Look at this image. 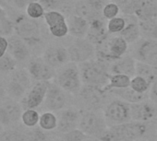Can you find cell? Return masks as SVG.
<instances>
[{
    "label": "cell",
    "instance_id": "1",
    "mask_svg": "<svg viewBox=\"0 0 157 141\" xmlns=\"http://www.w3.org/2000/svg\"><path fill=\"white\" fill-rule=\"evenodd\" d=\"M8 15L13 20L15 35L21 38L31 51L43 45L44 35L39 20L29 18L25 12H13Z\"/></svg>",
    "mask_w": 157,
    "mask_h": 141
},
{
    "label": "cell",
    "instance_id": "2",
    "mask_svg": "<svg viewBox=\"0 0 157 141\" xmlns=\"http://www.w3.org/2000/svg\"><path fill=\"white\" fill-rule=\"evenodd\" d=\"M109 65L97 57L78 65L83 85L104 90L107 86L111 75Z\"/></svg>",
    "mask_w": 157,
    "mask_h": 141
},
{
    "label": "cell",
    "instance_id": "3",
    "mask_svg": "<svg viewBox=\"0 0 157 141\" xmlns=\"http://www.w3.org/2000/svg\"><path fill=\"white\" fill-rule=\"evenodd\" d=\"M151 126L149 123L130 121L118 125L110 126L103 141H136L147 138Z\"/></svg>",
    "mask_w": 157,
    "mask_h": 141
},
{
    "label": "cell",
    "instance_id": "4",
    "mask_svg": "<svg viewBox=\"0 0 157 141\" xmlns=\"http://www.w3.org/2000/svg\"><path fill=\"white\" fill-rule=\"evenodd\" d=\"M54 82L67 94L75 97L78 95L83 87L78 65L71 62L56 70Z\"/></svg>",
    "mask_w": 157,
    "mask_h": 141
},
{
    "label": "cell",
    "instance_id": "5",
    "mask_svg": "<svg viewBox=\"0 0 157 141\" xmlns=\"http://www.w3.org/2000/svg\"><path fill=\"white\" fill-rule=\"evenodd\" d=\"M108 128L109 126L105 121V115L100 111H82L78 129H81L88 136L103 141L107 134Z\"/></svg>",
    "mask_w": 157,
    "mask_h": 141
},
{
    "label": "cell",
    "instance_id": "6",
    "mask_svg": "<svg viewBox=\"0 0 157 141\" xmlns=\"http://www.w3.org/2000/svg\"><path fill=\"white\" fill-rule=\"evenodd\" d=\"M32 80L26 68L17 67L10 74L9 82L6 88L8 97L18 102L22 100L33 86Z\"/></svg>",
    "mask_w": 157,
    "mask_h": 141
},
{
    "label": "cell",
    "instance_id": "7",
    "mask_svg": "<svg viewBox=\"0 0 157 141\" xmlns=\"http://www.w3.org/2000/svg\"><path fill=\"white\" fill-rule=\"evenodd\" d=\"M128 54L137 61L157 67V41L141 37L129 45Z\"/></svg>",
    "mask_w": 157,
    "mask_h": 141
},
{
    "label": "cell",
    "instance_id": "8",
    "mask_svg": "<svg viewBox=\"0 0 157 141\" xmlns=\"http://www.w3.org/2000/svg\"><path fill=\"white\" fill-rule=\"evenodd\" d=\"M103 113L109 127L132 121L130 104L120 99L112 100L105 104Z\"/></svg>",
    "mask_w": 157,
    "mask_h": 141
},
{
    "label": "cell",
    "instance_id": "9",
    "mask_svg": "<svg viewBox=\"0 0 157 141\" xmlns=\"http://www.w3.org/2000/svg\"><path fill=\"white\" fill-rule=\"evenodd\" d=\"M67 48L71 63L80 65L96 58V47L86 38L74 39Z\"/></svg>",
    "mask_w": 157,
    "mask_h": 141
},
{
    "label": "cell",
    "instance_id": "10",
    "mask_svg": "<svg viewBox=\"0 0 157 141\" xmlns=\"http://www.w3.org/2000/svg\"><path fill=\"white\" fill-rule=\"evenodd\" d=\"M23 113L21 104L10 97L0 101V124L3 127H10L21 121Z\"/></svg>",
    "mask_w": 157,
    "mask_h": 141
},
{
    "label": "cell",
    "instance_id": "11",
    "mask_svg": "<svg viewBox=\"0 0 157 141\" xmlns=\"http://www.w3.org/2000/svg\"><path fill=\"white\" fill-rule=\"evenodd\" d=\"M107 2L108 0H80L74 3L72 14L81 16L90 22L103 17V9Z\"/></svg>",
    "mask_w": 157,
    "mask_h": 141
},
{
    "label": "cell",
    "instance_id": "12",
    "mask_svg": "<svg viewBox=\"0 0 157 141\" xmlns=\"http://www.w3.org/2000/svg\"><path fill=\"white\" fill-rule=\"evenodd\" d=\"M26 69L34 81H44L50 82L55 80L56 70L51 67L42 56L32 57V59L28 62Z\"/></svg>",
    "mask_w": 157,
    "mask_h": 141
},
{
    "label": "cell",
    "instance_id": "13",
    "mask_svg": "<svg viewBox=\"0 0 157 141\" xmlns=\"http://www.w3.org/2000/svg\"><path fill=\"white\" fill-rule=\"evenodd\" d=\"M43 59L54 69L57 70L69 63L67 48L59 43H50L44 47L42 53Z\"/></svg>",
    "mask_w": 157,
    "mask_h": 141
},
{
    "label": "cell",
    "instance_id": "14",
    "mask_svg": "<svg viewBox=\"0 0 157 141\" xmlns=\"http://www.w3.org/2000/svg\"><path fill=\"white\" fill-rule=\"evenodd\" d=\"M104 92V90L83 85L81 92L78 93L77 97L80 100L82 106L85 108L84 110L99 111L102 107H105Z\"/></svg>",
    "mask_w": 157,
    "mask_h": 141
},
{
    "label": "cell",
    "instance_id": "15",
    "mask_svg": "<svg viewBox=\"0 0 157 141\" xmlns=\"http://www.w3.org/2000/svg\"><path fill=\"white\" fill-rule=\"evenodd\" d=\"M44 107L49 112H59L67 105V92L64 91L60 87H58L54 81L49 82L47 93L44 100Z\"/></svg>",
    "mask_w": 157,
    "mask_h": 141
},
{
    "label": "cell",
    "instance_id": "16",
    "mask_svg": "<svg viewBox=\"0 0 157 141\" xmlns=\"http://www.w3.org/2000/svg\"><path fill=\"white\" fill-rule=\"evenodd\" d=\"M57 131L60 134H66L74 129L78 128L82 111L75 107H67L58 112Z\"/></svg>",
    "mask_w": 157,
    "mask_h": 141
},
{
    "label": "cell",
    "instance_id": "17",
    "mask_svg": "<svg viewBox=\"0 0 157 141\" xmlns=\"http://www.w3.org/2000/svg\"><path fill=\"white\" fill-rule=\"evenodd\" d=\"M131 120L140 123H150L157 115L156 103L150 99L130 104Z\"/></svg>",
    "mask_w": 157,
    "mask_h": 141
},
{
    "label": "cell",
    "instance_id": "18",
    "mask_svg": "<svg viewBox=\"0 0 157 141\" xmlns=\"http://www.w3.org/2000/svg\"><path fill=\"white\" fill-rule=\"evenodd\" d=\"M49 82L35 81L26 96L21 100V106L25 109H35L44 102ZM24 109V110H25Z\"/></svg>",
    "mask_w": 157,
    "mask_h": 141
},
{
    "label": "cell",
    "instance_id": "19",
    "mask_svg": "<svg viewBox=\"0 0 157 141\" xmlns=\"http://www.w3.org/2000/svg\"><path fill=\"white\" fill-rule=\"evenodd\" d=\"M9 48L8 54H10L18 64H28L32 59V51L28 44L19 36L12 35L8 38Z\"/></svg>",
    "mask_w": 157,
    "mask_h": 141
},
{
    "label": "cell",
    "instance_id": "20",
    "mask_svg": "<svg viewBox=\"0 0 157 141\" xmlns=\"http://www.w3.org/2000/svg\"><path fill=\"white\" fill-rule=\"evenodd\" d=\"M89 23L90 29L86 39L97 47L110 35L107 31V20L104 17H100L91 20Z\"/></svg>",
    "mask_w": 157,
    "mask_h": 141
},
{
    "label": "cell",
    "instance_id": "21",
    "mask_svg": "<svg viewBox=\"0 0 157 141\" xmlns=\"http://www.w3.org/2000/svg\"><path fill=\"white\" fill-rule=\"evenodd\" d=\"M136 64L137 61L128 53L119 59H117L110 63V73L127 75L132 78L136 75Z\"/></svg>",
    "mask_w": 157,
    "mask_h": 141
},
{
    "label": "cell",
    "instance_id": "22",
    "mask_svg": "<svg viewBox=\"0 0 157 141\" xmlns=\"http://www.w3.org/2000/svg\"><path fill=\"white\" fill-rule=\"evenodd\" d=\"M67 23L68 26V33L74 39L86 38L90 29V23L84 18L71 14L67 18Z\"/></svg>",
    "mask_w": 157,
    "mask_h": 141
},
{
    "label": "cell",
    "instance_id": "23",
    "mask_svg": "<svg viewBox=\"0 0 157 141\" xmlns=\"http://www.w3.org/2000/svg\"><path fill=\"white\" fill-rule=\"evenodd\" d=\"M127 20L125 29L118 34L121 36L129 45L136 43L141 38L140 22L136 15H124Z\"/></svg>",
    "mask_w": 157,
    "mask_h": 141
},
{
    "label": "cell",
    "instance_id": "24",
    "mask_svg": "<svg viewBox=\"0 0 157 141\" xmlns=\"http://www.w3.org/2000/svg\"><path fill=\"white\" fill-rule=\"evenodd\" d=\"M45 11H58L67 18L73 13L74 3L70 0H39Z\"/></svg>",
    "mask_w": 157,
    "mask_h": 141
},
{
    "label": "cell",
    "instance_id": "25",
    "mask_svg": "<svg viewBox=\"0 0 157 141\" xmlns=\"http://www.w3.org/2000/svg\"><path fill=\"white\" fill-rule=\"evenodd\" d=\"M135 15L140 21L154 20L157 15V0H141L140 6Z\"/></svg>",
    "mask_w": 157,
    "mask_h": 141
},
{
    "label": "cell",
    "instance_id": "26",
    "mask_svg": "<svg viewBox=\"0 0 157 141\" xmlns=\"http://www.w3.org/2000/svg\"><path fill=\"white\" fill-rule=\"evenodd\" d=\"M109 92L115 94L118 99H120L129 104L137 103V102H140L149 99V94L137 93L130 87L126 88V89H120V90H111V91H109Z\"/></svg>",
    "mask_w": 157,
    "mask_h": 141
},
{
    "label": "cell",
    "instance_id": "27",
    "mask_svg": "<svg viewBox=\"0 0 157 141\" xmlns=\"http://www.w3.org/2000/svg\"><path fill=\"white\" fill-rule=\"evenodd\" d=\"M131 78L122 74H111L107 86L104 89V91H109L111 90L126 89L130 86Z\"/></svg>",
    "mask_w": 157,
    "mask_h": 141
},
{
    "label": "cell",
    "instance_id": "28",
    "mask_svg": "<svg viewBox=\"0 0 157 141\" xmlns=\"http://www.w3.org/2000/svg\"><path fill=\"white\" fill-rule=\"evenodd\" d=\"M39 1V0H3L2 8L6 12H25L26 8L32 2Z\"/></svg>",
    "mask_w": 157,
    "mask_h": 141
},
{
    "label": "cell",
    "instance_id": "29",
    "mask_svg": "<svg viewBox=\"0 0 157 141\" xmlns=\"http://www.w3.org/2000/svg\"><path fill=\"white\" fill-rule=\"evenodd\" d=\"M57 115L53 112H44L40 115L39 127L44 131H53L57 129Z\"/></svg>",
    "mask_w": 157,
    "mask_h": 141
},
{
    "label": "cell",
    "instance_id": "30",
    "mask_svg": "<svg viewBox=\"0 0 157 141\" xmlns=\"http://www.w3.org/2000/svg\"><path fill=\"white\" fill-rule=\"evenodd\" d=\"M119 8L121 15H135L140 6L141 0H112Z\"/></svg>",
    "mask_w": 157,
    "mask_h": 141
},
{
    "label": "cell",
    "instance_id": "31",
    "mask_svg": "<svg viewBox=\"0 0 157 141\" xmlns=\"http://www.w3.org/2000/svg\"><path fill=\"white\" fill-rule=\"evenodd\" d=\"M136 75L147 80L151 84L157 75V67L152 65L137 62L136 64Z\"/></svg>",
    "mask_w": 157,
    "mask_h": 141
},
{
    "label": "cell",
    "instance_id": "32",
    "mask_svg": "<svg viewBox=\"0 0 157 141\" xmlns=\"http://www.w3.org/2000/svg\"><path fill=\"white\" fill-rule=\"evenodd\" d=\"M140 29L141 37L157 41V21L154 20L147 21H140Z\"/></svg>",
    "mask_w": 157,
    "mask_h": 141
},
{
    "label": "cell",
    "instance_id": "33",
    "mask_svg": "<svg viewBox=\"0 0 157 141\" xmlns=\"http://www.w3.org/2000/svg\"><path fill=\"white\" fill-rule=\"evenodd\" d=\"M15 34L14 23L8 13L0 16V37L9 38Z\"/></svg>",
    "mask_w": 157,
    "mask_h": 141
},
{
    "label": "cell",
    "instance_id": "34",
    "mask_svg": "<svg viewBox=\"0 0 157 141\" xmlns=\"http://www.w3.org/2000/svg\"><path fill=\"white\" fill-rule=\"evenodd\" d=\"M40 113L35 109H25L21 114V122L28 128H34L39 124Z\"/></svg>",
    "mask_w": 157,
    "mask_h": 141
},
{
    "label": "cell",
    "instance_id": "35",
    "mask_svg": "<svg viewBox=\"0 0 157 141\" xmlns=\"http://www.w3.org/2000/svg\"><path fill=\"white\" fill-rule=\"evenodd\" d=\"M127 20L124 15H119L107 21V31L110 35H118L126 27Z\"/></svg>",
    "mask_w": 157,
    "mask_h": 141
},
{
    "label": "cell",
    "instance_id": "36",
    "mask_svg": "<svg viewBox=\"0 0 157 141\" xmlns=\"http://www.w3.org/2000/svg\"><path fill=\"white\" fill-rule=\"evenodd\" d=\"M134 91H136L137 93H140V94H149V91H150V88H151V83L140 77V76H137L135 75L134 77L131 78V80H130V86H129Z\"/></svg>",
    "mask_w": 157,
    "mask_h": 141
},
{
    "label": "cell",
    "instance_id": "37",
    "mask_svg": "<svg viewBox=\"0 0 157 141\" xmlns=\"http://www.w3.org/2000/svg\"><path fill=\"white\" fill-rule=\"evenodd\" d=\"M45 12L46 11H45L44 8L39 1L30 3L25 10V13L29 18H31L33 20H36L44 19Z\"/></svg>",
    "mask_w": 157,
    "mask_h": 141
},
{
    "label": "cell",
    "instance_id": "38",
    "mask_svg": "<svg viewBox=\"0 0 157 141\" xmlns=\"http://www.w3.org/2000/svg\"><path fill=\"white\" fill-rule=\"evenodd\" d=\"M66 20H67L66 16L58 11H46L44 17V21L47 26V29L52 28Z\"/></svg>",
    "mask_w": 157,
    "mask_h": 141
},
{
    "label": "cell",
    "instance_id": "39",
    "mask_svg": "<svg viewBox=\"0 0 157 141\" xmlns=\"http://www.w3.org/2000/svg\"><path fill=\"white\" fill-rule=\"evenodd\" d=\"M17 61L8 53L0 58V73L10 74L18 66Z\"/></svg>",
    "mask_w": 157,
    "mask_h": 141
},
{
    "label": "cell",
    "instance_id": "40",
    "mask_svg": "<svg viewBox=\"0 0 157 141\" xmlns=\"http://www.w3.org/2000/svg\"><path fill=\"white\" fill-rule=\"evenodd\" d=\"M31 130L23 132L22 141H47V135L41 128H30Z\"/></svg>",
    "mask_w": 157,
    "mask_h": 141
},
{
    "label": "cell",
    "instance_id": "41",
    "mask_svg": "<svg viewBox=\"0 0 157 141\" xmlns=\"http://www.w3.org/2000/svg\"><path fill=\"white\" fill-rule=\"evenodd\" d=\"M120 9L114 1H108L103 9V17L108 21L120 15Z\"/></svg>",
    "mask_w": 157,
    "mask_h": 141
},
{
    "label": "cell",
    "instance_id": "42",
    "mask_svg": "<svg viewBox=\"0 0 157 141\" xmlns=\"http://www.w3.org/2000/svg\"><path fill=\"white\" fill-rule=\"evenodd\" d=\"M88 137L90 136L84 134L81 129L77 128L66 134H62L61 141H84Z\"/></svg>",
    "mask_w": 157,
    "mask_h": 141
},
{
    "label": "cell",
    "instance_id": "43",
    "mask_svg": "<svg viewBox=\"0 0 157 141\" xmlns=\"http://www.w3.org/2000/svg\"><path fill=\"white\" fill-rule=\"evenodd\" d=\"M23 133L14 129L4 130L0 134V141H22Z\"/></svg>",
    "mask_w": 157,
    "mask_h": 141
},
{
    "label": "cell",
    "instance_id": "44",
    "mask_svg": "<svg viewBox=\"0 0 157 141\" xmlns=\"http://www.w3.org/2000/svg\"><path fill=\"white\" fill-rule=\"evenodd\" d=\"M149 99L157 104V75L151 84V88L149 91Z\"/></svg>",
    "mask_w": 157,
    "mask_h": 141
},
{
    "label": "cell",
    "instance_id": "45",
    "mask_svg": "<svg viewBox=\"0 0 157 141\" xmlns=\"http://www.w3.org/2000/svg\"><path fill=\"white\" fill-rule=\"evenodd\" d=\"M8 48H9L8 38L0 37V58L3 57L8 53Z\"/></svg>",
    "mask_w": 157,
    "mask_h": 141
},
{
    "label": "cell",
    "instance_id": "46",
    "mask_svg": "<svg viewBox=\"0 0 157 141\" xmlns=\"http://www.w3.org/2000/svg\"><path fill=\"white\" fill-rule=\"evenodd\" d=\"M7 93V91H6V88H4V86L1 84V82H0V101L3 100L5 97V94Z\"/></svg>",
    "mask_w": 157,
    "mask_h": 141
},
{
    "label": "cell",
    "instance_id": "47",
    "mask_svg": "<svg viewBox=\"0 0 157 141\" xmlns=\"http://www.w3.org/2000/svg\"><path fill=\"white\" fill-rule=\"evenodd\" d=\"M153 128H154V130L157 132V115H156V117H155L154 120H153Z\"/></svg>",
    "mask_w": 157,
    "mask_h": 141
},
{
    "label": "cell",
    "instance_id": "48",
    "mask_svg": "<svg viewBox=\"0 0 157 141\" xmlns=\"http://www.w3.org/2000/svg\"><path fill=\"white\" fill-rule=\"evenodd\" d=\"M4 13H6V10L2 8V6H1V5H0V16L3 15Z\"/></svg>",
    "mask_w": 157,
    "mask_h": 141
},
{
    "label": "cell",
    "instance_id": "49",
    "mask_svg": "<svg viewBox=\"0 0 157 141\" xmlns=\"http://www.w3.org/2000/svg\"><path fill=\"white\" fill-rule=\"evenodd\" d=\"M136 141H153V140L149 139V138H142V139H139V140H136Z\"/></svg>",
    "mask_w": 157,
    "mask_h": 141
},
{
    "label": "cell",
    "instance_id": "50",
    "mask_svg": "<svg viewBox=\"0 0 157 141\" xmlns=\"http://www.w3.org/2000/svg\"><path fill=\"white\" fill-rule=\"evenodd\" d=\"M3 131H4V127H3V125L1 124H0V134H1Z\"/></svg>",
    "mask_w": 157,
    "mask_h": 141
},
{
    "label": "cell",
    "instance_id": "51",
    "mask_svg": "<svg viewBox=\"0 0 157 141\" xmlns=\"http://www.w3.org/2000/svg\"><path fill=\"white\" fill-rule=\"evenodd\" d=\"M71 2H73V3H75V2H78V1H80V0H70Z\"/></svg>",
    "mask_w": 157,
    "mask_h": 141
},
{
    "label": "cell",
    "instance_id": "52",
    "mask_svg": "<svg viewBox=\"0 0 157 141\" xmlns=\"http://www.w3.org/2000/svg\"><path fill=\"white\" fill-rule=\"evenodd\" d=\"M2 3H3V0H0V5L2 6Z\"/></svg>",
    "mask_w": 157,
    "mask_h": 141
},
{
    "label": "cell",
    "instance_id": "53",
    "mask_svg": "<svg viewBox=\"0 0 157 141\" xmlns=\"http://www.w3.org/2000/svg\"><path fill=\"white\" fill-rule=\"evenodd\" d=\"M154 20H155V21H157V15H156V17H155V19H154Z\"/></svg>",
    "mask_w": 157,
    "mask_h": 141
},
{
    "label": "cell",
    "instance_id": "54",
    "mask_svg": "<svg viewBox=\"0 0 157 141\" xmlns=\"http://www.w3.org/2000/svg\"><path fill=\"white\" fill-rule=\"evenodd\" d=\"M108 1H112V0H108Z\"/></svg>",
    "mask_w": 157,
    "mask_h": 141
}]
</instances>
